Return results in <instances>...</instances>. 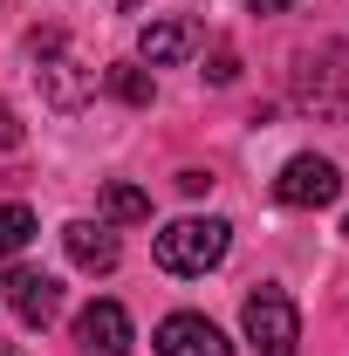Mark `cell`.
<instances>
[{"mask_svg":"<svg viewBox=\"0 0 349 356\" xmlns=\"http://www.w3.org/2000/svg\"><path fill=\"white\" fill-rule=\"evenodd\" d=\"M240 322H247V343L261 356H295L302 350V309L288 302V288H254Z\"/></svg>","mask_w":349,"mask_h":356,"instance_id":"7a4b0ae2","label":"cell"},{"mask_svg":"<svg viewBox=\"0 0 349 356\" xmlns=\"http://www.w3.org/2000/svg\"><path fill=\"white\" fill-rule=\"evenodd\" d=\"M178 192H185V199H199V192H213V172H178Z\"/></svg>","mask_w":349,"mask_h":356,"instance_id":"2e32d148","label":"cell"},{"mask_svg":"<svg viewBox=\"0 0 349 356\" xmlns=\"http://www.w3.org/2000/svg\"><path fill=\"white\" fill-rule=\"evenodd\" d=\"M42 89L55 110H83L89 96H96V76H83V62H69V55H48L42 62Z\"/></svg>","mask_w":349,"mask_h":356,"instance_id":"30bf717a","label":"cell"},{"mask_svg":"<svg viewBox=\"0 0 349 356\" xmlns=\"http://www.w3.org/2000/svg\"><path fill=\"white\" fill-rule=\"evenodd\" d=\"M349 96V55L343 48H322V62L302 55V69H295V103L315 110V117H336Z\"/></svg>","mask_w":349,"mask_h":356,"instance_id":"277c9868","label":"cell"},{"mask_svg":"<svg viewBox=\"0 0 349 356\" xmlns=\"http://www.w3.org/2000/svg\"><path fill=\"white\" fill-rule=\"evenodd\" d=\"M274 199L281 206H336L343 199V172L329 165V158H315V151H302V158H288L281 165V178H274Z\"/></svg>","mask_w":349,"mask_h":356,"instance_id":"3957f363","label":"cell"},{"mask_svg":"<svg viewBox=\"0 0 349 356\" xmlns=\"http://www.w3.org/2000/svg\"><path fill=\"white\" fill-rule=\"evenodd\" d=\"M343 233H349V220H343Z\"/></svg>","mask_w":349,"mask_h":356,"instance_id":"d6986e66","label":"cell"},{"mask_svg":"<svg viewBox=\"0 0 349 356\" xmlns=\"http://www.w3.org/2000/svg\"><path fill=\"white\" fill-rule=\"evenodd\" d=\"M226 247H233V226L226 220H172L151 254H158L165 274H206V267L226 261Z\"/></svg>","mask_w":349,"mask_h":356,"instance_id":"6da1fadb","label":"cell"},{"mask_svg":"<svg viewBox=\"0 0 349 356\" xmlns=\"http://www.w3.org/2000/svg\"><path fill=\"white\" fill-rule=\"evenodd\" d=\"M199 48V21H185V14H172V21H151L144 35H137V55L151 62V69H172V62H185Z\"/></svg>","mask_w":349,"mask_h":356,"instance_id":"ba28073f","label":"cell"},{"mask_svg":"<svg viewBox=\"0 0 349 356\" xmlns=\"http://www.w3.org/2000/svg\"><path fill=\"white\" fill-rule=\"evenodd\" d=\"M7 302H14V315H21L28 329H48L55 309H62V281L42 274V267H14V274H7Z\"/></svg>","mask_w":349,"mask_h":356,"instance_id":"8992f818","label":"cell"},{"mask_svg":"<svg viewBox=\"0 0 349 356\" xmlns=\"http://www.w3.org/2000/svg\"><path fill=\"white\" fill-rule=\"evenodd\" d=\"M62 247H69V261L83 267V274H110L117 254H124L110 226H89V220H69V226H62Z\"/></svg>","mask_w":349,"mask_h":356,"instance_id":"9c48e42d","label":"cell"},{"mask_svg":"<svg viewBox=\"0 0 349 356\" xmlns=\"http://www.w3.org/2000/svg\"><path fill=\"white\" fill-rule=\"evenodd\" d=\"M206 76H213V83H233V76H240V62H233V48H213V69H206Z\"/></svg>","mask_w":349,"mask_h":356,"instance_id":"9a60e30c","label":"cell"},{"mask_svg":"<svg viewBox=\"0 0 349 356\" xmlns=\"http://www.w3.org/2000/svg\"><path fill=\"white\" fill-rule=\"evenodd\" d=\"M21 117H14V103H0V151H21Z\"/></svg>","mask_w":349,"mask_h":356,"instance_id":"5bb4252c","label":"cell"},{"mask_svg":"<svg viewBox=\"0 0 349 356\" xmlns=\"http://www.w3.org/2000/svg\"><path fill=\"white\" fill-rule=\"evenodd\" d=\"M103 220H110V226L151 220V192H137V185H103Z\"/></svg>","mask_w":349,"mask_h":356,"instance_id":"7c38bea8","label":"cell"},{"mask_svg":"<svg viewBox=\"0 0 349 356\" xmlns=\"http://www.w3.org/2000/svg\"><path fill=\"white\" fill-rule=\"evenodd\" d=\"M254 14H281V7H295V0H247Z\"/></svg>","mask_w":349,"mask_h":356,"instance_id":"e0dca14e","label":"cell"},{"mask_svg":"<svg viewBox=\"0 0 349 356\" xmlns=\"http://www.w3.org/2000/svg\"><path fill=\"white\" fill-rule=\"evenodd\" d=\"M0 356H14V350H7V343H0Z\"/></svg>","mask_w":349,"mask_h":356,"instance_id":"ac0fdd59","label":"cell"},{"mask_svg":"<svg viewBox=\"0 0 349 356\" xmlns=\"http://www.w3.org/2000/svg\"><path fill=\"white\" fill-rule=\"evenodd\" d=\"M151 350L158 356H233V343L219 336L206 315H165L158 336H151Z\"/></svg>","mask_w":349,"mask_h":356,"instance_id":"5b68a950","label":"cell"},{"mask_svg":"<svg viewBox=\"0 0 349 356\" xmlns=\"http://www.w3.org/2000/svg\"><path fill=\"white\" fill-rule=\"evenodd\" d=\"M28 240H35V213L28 206H0V261H14Z\"/></svg>","mask_w":349,"mask_h":356,"instance_id":"4fadbf2b","label":"cell"},{"mask_svg":"<svg viewBox=\"0 0 349 356\" xmlns=\"http://www.w3.org/2000/svg\"><path fill=\"white\" fill-rule=\"evenodd\" d=\"M103 89H110L117 103H131V110H151V96H158L151 69H137V62H117V69H103Z\"/></svg>","mask_w":349,"mask_h":356,"instance_id":"8fae6325","label":"cell"},{"mask_svg":"<svg viewBox=\"0 0 349 356\" xmlns=\"http://www.w3.org/2000/svg\"><path fill=\"white\" fill-rule=\"evenodd\" d=\"M76 350H89V356H124V350H131V315L117 309V302H89V309L76 315Z\"/></svg>","mask_w":349,"mask_h":356,"instance_id":"52a82bcc","label":"cell"}]
</instances>
